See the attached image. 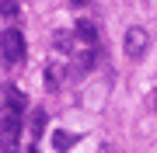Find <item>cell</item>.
Wrapping results in <instances>:
<instances>
[{
	"instance_id": "12",
	"label": "cell",
	"mask_w": 157,
	"mask_h": 153,
	"mask_svg": "<svg viewBox=\"0 0 157 153\" xmlns=\"http://www.w3.org/2000/svg\"><path fill=\"white\" fill-rule=\"evenodd\" d=\"M25 153H39V150H35V143H32V146H28V150H25Z\"/></svg>"
},
{
	"instance_id": "5",
	"label": "cell",
	"mask_w": 157,
	"mask_h": 153,
	"mask_svg": "<svg viewBox=\"0 0 157 153\" xmlns=\"http://www.w3.org/2000/svg\"><path fill=\"white\" fill-rule=\"evenodd\" d=\"M73 38H77L73 31H56L52 35V49L63 52V56H73Z\"/></svg>"
},
{
	"instance_id": "11",
	"label": "cell",
	"mask_w": 157,
	"mask_h": 153,
	"mask_svg": "<svg viewBox=\"0 0 157 153\" xmlns=\"http://www.w3.org/2000/svg\"><path fill=\"white\" fill-rule=\"evenodd\" d=\"M67 4H70V7H87L91 0H67Z\"/></svg>"
},
{
	"instance_id": "1",
	"label": "cell",
	"mask_w": 157,
	"mask_h": 153,
	"mask_svg": "<svg viewBox=\"0 0 157 153\" xmlns=\"http://www.w3.org/2000/svg\"><path fill=\"white\" fill-rule=\"evenodd\" d=\"M0 42H4V66H14V63L25 59V38L17 28H7Z\"/></svg>"
},
{
	"instance_id": "6",
	"label": "cell",
	"mask_w": 157,
	"mask_h": 153,
	"mask_svg": "<svg viewBox=\"0 0 157 153\" xmlns=\"http://www.w3.org/2000/svg\"><path fill=\"white\" fill-rule=\"evenodd\" d=\"M4 101H7V111H14V115L25 111V94L14 91V87H4Z\"/></svg>"
},
{
	"instance_id": "2",
	"label": "cell",
	"mask_w": 157,
	"mask_h": 153,
	"mask_svg": "<svg viewBox=\"0 0 157 153\" xmlns=\"http://www.w3.org/2000/svg\"><path fill=\"white\" fill-rule=\"evenodd\" d=\"M147 42H150V38H147V31H143V28H129V31H126L122 49H126V56H129V59H140L143 52H147Z\"/></svg>"
},
{
	"instance_id": "3",
	"label": "cell",
	"mask_w": 157,
	"mask_h": 153,
	"mask_svg": "<svg viewBox=\"0 0 157 153\" xmlns=\"http://www.w3.org/2000/svg\"><path fill=\"white\" fill-rule=\"evenodd\" d=\"M73 35H77V42H80L84 49H94V46H98V28H94V24L87 21V17H80V21H77Z\"/></svg>"
},
{
	"instance_id": "9",
	"label": "cell",
	"mask_w": 157,
	"mask_h": 153,
	"mask_svg": "<svg viewBox=\"0 0 157 153\" xmlns=\"http://www.w3.org/2000/svg\"><path fill=\"white\" fill-rule=\"evenodd\" d=\"M0 14L4 17H21V0H4L0 4Z\"/></svg>"
},
{
	"instance_id": "4",
	"label": "cell",
	"mask_w": 157,
	"mask_h": 153,
	"mask_svg": "<svg viewBox=\"0 0 157 153\" xmlns=\"http://www.w3.org/2000/svg\"><path fill=\"white\" fill-rule=\"evenodd\" d=\"M91 66H94V52H91V49H84L77 59L70 63V80H84Z\"/></svg>"
},
{
	"instance_id": "8",
	"label": "cell",
	"mask_w": 157,
	"mask_h": 153,
	"mask_svg": "<svg viewBox=\"0 0 157 153\" xmlns=\"http://www.w3.org/2000/svg\"><path fill=\"white\" fill-rule=\"evenodd\" d=\"M28 129H32V136H35V139H39L42 132H45V111H42V108L32 115V125H28Z\"/></svg>"
},
{
	"instance_id": "13",
	"label": "cell",
	"mask_w": 157,
	"mask_h": 153,
	"mask_svg": "<svg viewBox=\"0 0 157 153\" xmlns=\"http://www.w3.org/2000/svg\"><path fill=\"white\" fill-rule=\"evenodd\" d=\"M101 153H115V150H108V146H105V150H101Z\"/></svg>"
},
{
	"instance_id": "10",
	"label": "cell",
	"mask_w": 157,
	"mask_h": 153,
	"mask_svg": "<svg viewBox=\"0 0 157 153\" xmlns=\"http://www.w3.org/2000/svg\"><path fill=\"white\" fill-rule=\"evenodd\" d=\"M45 87H49L52 94L59 91V73H56V66H45Z\"/></svg>"
},
{
	"instance_id": "7",
	"label": "cell",
	"mask_w": 157,
	"mask_h": 153,
	"mask_svg": "<svg viewBox=\"0 0 157 153\" xmlns=\"http://www.w3.org/2000/svg\"><path fill=\"white\" fill-rule=\"evenodd\" d=\"M52 146H56L59 153H67V150H73V146H77V136H73V132H56V136H52Z\"/></svg>"
}]
</instances>
